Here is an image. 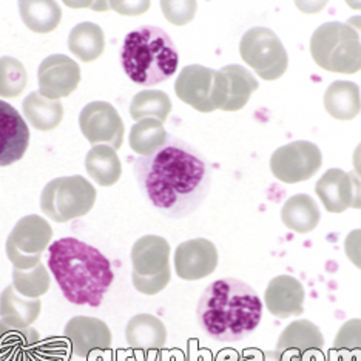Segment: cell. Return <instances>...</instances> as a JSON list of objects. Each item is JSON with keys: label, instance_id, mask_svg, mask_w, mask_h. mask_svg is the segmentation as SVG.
Masks as SVG:
<instances>
[{"label": "cell", "instance_id": "obj_1", "mask_svg": "<svg viewBox=\"0 0 361 361\" xmlns=\"http://www.w3.org/2000/svg\"><path fill=\"white\" fill-rule=\"evenodd\" d=\"M145 200L161 215L180 219L192 215L206 201L212 185L207 159L183 139L169 135L167 142L133 166Z\"/></svg>", "mask_w": 361, "mask_h": 361}, {"label": "cell", "instance_id": "obj_2", "mask_svg": "<svg viewBox=\"0 0 361 361\" xmlns=\"http://www.w3.org/2000/svg\"><path fill=\"white\" fill-rule=\"evenodd\" d=\"M198 324L219 343L247 338L261 323L262 301L253 287L236 278L210 283L196 306Z\"/></svg>", "mask_w": 361, "mask_h": 361}, {"label": "cell", "instance_id": "obj_3", "mask_svg": "<svg viewBox=\"0 0 361 361\" xmlns=\"http://www.w3.org/2000/svg\"><path fill=\"white\" fill-rule=\"evenodd\" d=\"M48 269L76 306L99 307L114 280L110 259L78 238H61L48 247Z\"/></svg>", "mask_w": 361, "mask_h": 361}, {"label": "cell", "instance_id": "obj_4", "mask_svg": "<svg viewBox=\"0 0 361 361\" xmlns=\"http://www.w3.org/2000/svg\"><path fill=\"white\" fill-rule=\"evenodd\" d=\"M121 65L131 82L153 87L175 75L179 53L166 31L145 25L126 36L121 50Z\"/></svg>", "mask_w": 361, "mask_h": 361}, {"label": "cell", "instance_id": "obj_5", "mask_svg": "<svg viewBox=\"0 0 361 361\" xmlns=\"http://www.w3.org/2000/svg\"><path fill=\"white\" fill-rule=\"evenodd\" d=\"M310 54L319 68L340 75L361 70V40L348 23L327 22L312 35Z\"/></svg>", "mask_w": 361, "mask_h": 361}, {"label": "cell", "instance_id": "obj_6", "mask_svg": "<svg viewBox=\"0 0 361 361\" xmlns=\"http://www.w3.org/2000/svg\"><path fill=\"white\" fill-rule=\"evenodd\" d=\"M96 196V188L84 176L56 178L45 185L40 209L54 223H68L92 212Z\"/></svg>", "mask_w": 361, "mask_h": 361}, {"label": "cell", "instance_id": "obj_7", "mask_svg": "<svg viewBox=\"0 0 361 361\" xmlns=\"http://www.w3.org/2000/svg\"><path fill=\"white\" fill-rule=\"evenodd\" d=\"M135 289L144 295L162 292L170 283V244L166 238L145 235L131 249Z\"/></svg>", "mask_w": 361, "mask_h": 361}, {"label": "cell", "instance_id": "obj_8", "mask_svg": "<svg viewBox=\"0 0 361 361\" xmlns=\"http://www.w3.org/2000/svg\"><path fill=\"white\" fill-rule=\"evenodd\" d=\"M65 343L59 338L40 341L32 327L0 319V361H63Z\"/></svg>", "mask_w": 361, "mask_h": 361}, {"label": "cell", "instance_id": "obj_9", "mask_svg": "<svg viewBox=\"0 0 361 361\" xmlns=\"http://www.w3.org/2000/svg\"><path fill=\"white\" fill-rule=\"evenodd\" d=\"M240 53L243 61L264 80L280 79L289 65V57L280 37L264 27L245 31L240 44Z\"/></svg>", "mask_w": 361, "mask_h": 361}, {"label": "cell", "instance_id": "obj_10", "mask_svg": "<svg viewBox=\"0 0 361 361\" xmlns=\"http://www.w3.org/2000/svg\"><path fill=\"white\" fill-rule=\"evenodd\" d=\"M53 238V228L39 215L19 219L6 240V257L14 269L30 270L40 264L44 252Z\"/></svg>", "mask_w": 361, "mask_h": 361}, {"label": "cell", "instance_id": "obj_11", "mask_svg": "<svg viewBox=\"0 0 361 361\" xmlns=\"http://www.w3.org/2000/svg\"><path fill=\"white\" fill-rule=\"evenodd\" d=\"M323 156L315 144L295 141L275 150L270 158L274 176L286 184L305 183L322 169Z\"/></svg>", "mask_w": 361, "mask_h": 361}, {"label": "cell", "instance_id": "obj_12", "mask_svg": "<svg viewBox=\"0 0 361 361\" xmlns=\"http://www.w3.org/2000/svg\"><path fill=\"white\" fill-rule=\"evenodd\" d=\"M259 88L258 80L241 65H226L215 73L212 102L215 110L238 111L247 105L250 96Z\"/></svg>", "mask_w": 361, "mask_h": 361}, {"label": "cell", "instance_id": "obj_13", "mask_svg": "<svg viewBox=\"0 0 361 361\" xmlns=\"http://www.w3.org/2000/svg\"><path fill=\"white\" fill-rule=\"evenodd\" d=\"M79 127L87 141L94 145L105 144L118 150L124 141V122L110 102H90L80 111Z\"/></svg>", "mask_w": 361, "mask_h": 361}, {"label": "cell", "instance_id": "obj_14", "mask_svg": "<svg viewBox=\"0 0 361 361\" xmlns=\"http://www.w3.org/2000/svg\"><path fill=\"white\" fill-rule=\"evenodd\" d=\"M37 78L40 94L59 101L76 92L80 82V67L68 56L53 54L39 65Z\"/></svg>", "mask_w": 361, "mask_h": 361}, {"label": "cell", "instance_id": "obj_15", "mask_svg": "<svg viewBox=\"0 0 361 361\" xmlns=\"http://www.w3.org/2000/svg\"><path fill=\"white\" fill-rule=\"evenodd\" d=\"M218 250L206 238L179 244L175 252V270L180 280L198 281L207 278L218 267Z\"/></svg>", "mask_w": 361, "mask_h": 361}, {"label": "cell", "instance_id": "obj_16", "mask_svg": "<svg viewBox=\"0 0 361 361\" xmlns=\"http://www.w3.org/2000/svg\"><path fill=\"white\" fill-rule=\"evenodd\" d=\"M65 340L76 357L87 358L93 352H105L111 346V332L102 319L93 317H75L65 326Z\"/></svg>", "mask_w": 361, "mask_h": 361}, {"label": "cell", "instance_id": "obj_17", "mask_svg": "<svg viewBox=\"0 0 361 361\" xmlns=\"http://www.w3.org/2000/svg\"><path fill=\"white\" fill-rule=\"evenodd\" d=\"M30 145V128L22 114L8 102L0 101V167L23 158Z\"/></svg>", "mask_w": 361, "mask_h": 361}, {"label": "cell", "instance_id": "obj_18", "mask_svg": "<svg viewBox=\"0 0 361 361\" xmlns=\"http://www.w3.org/2000/svg\"><path fill=\"white\" fill-rule=\"evenodd\" d=\"M215 73V70L202 67V65H188V67L179 73L176 79V96L187 105L193 106L196 111H215V106H213L212 102Z\"/></svg>", "mask_w": 361, "mask_h": 361}, {"label": "cell", "instance_id": "obj_19", "mask_svg": "<svg viewBox=\"0 0 361 361\" xmlns=\"http://www.w3.org/2000/svg\"><path fill=\"white\" fill-rule=\"evenodd\" d=\"M305 287L290 275H280L269 283L264 302L267 310L276 318L300 317L305 312Z\"/></svg>", "mask_w": 361, "mask_h": 361}, {"label": "cell", "instance_id": "obj_20", "mask_svg": "<svg viewBox=\"0 0 361 361\" xmlns=\"http://www.w3.org/2000/svg\"><path fill=\"white\" fill-rule=\"evenodd\" d=\"M324 348V336L309 319H298L286 327L280 335L276 350L283 355V361H301L310 352H319Z\"/></svg>", "mask_w": 361, "mask_h": 361}, {"label": "cell", "instance_id": "obj_21", "mask_svg": "<svg viewBox=\"0 0 361 361\" xmlns=\"http://www.w3.org/2000/svg\"><path fill=\"white\" fill-rule=\"evenodd\" d=\"M315 192L327 212L343 213L352 206V180L340 169H329L319 178Z\"/></svg>", "mask_w": 361, "mask_h": 361}, {"label": "cell", "instance_id": "obj_22", "mask_svg": "<svg viewBox=\"0 0 361 361\" xmlns=\"http://www.w3.org/2000/svg\"><path fill=\"white\" fill-rule=\"evenodd\" d=\"M126 336L131 349L158 350L166 346L167 329L158 317L139 314L128 322Z\"/></svg>", "mask_w": 361, "mask_h": 361}, {"label": "cell", "instance_id": "obj_23", "mask_svg": "<svg viewBox=\"0 0 361 361\" xmlns=\"http://www.w3.org/2000/svg\"><path fill=\"white\" fill-rule=\"evenodd\" d=\"M324 109L338 121H350L361 111L360 87L349 80H336L324 93Z\"/></svg>", "mask_w": 361, "mask_h": 361}, {"label": "cell", "instance_id": "obj_24", "mask_svg": "<svg viewBox=\"0 0 361 361\" xmlns=\"http://www.w3.org/2000/svg\"><path fill=\"white\" fill-rule=\"evenodd\" d=\"M322 213L318 204L309 195L300 193L284 202L281 209L283 224L295 233H309L318 226Z\"/></svg>", "mask_w": 361, "mask_h": 361}, {"label": "cell", "instance_id": "obj_25", "mask_svg": "<svg viewBox=\"0 0 361 361\" xmlns=\"http://www.w3.org/2000/svg\"><path fill=\"white\" fill-rule=\"evenodd\" d=\"M88 176L101 187L114 185L122 175V164L118 153L110 145H94L85 158Z\"/></svg>", "mask_w": 361, "mask_h": 361}, {"label": "cell", "instance_id": "obj_26", "mask_svg": "<svg viewBox=\"0 0 361 361\" xmlns=\"http://www.w3.org/2000/svg\"><path fill=\"white\" fill-rule=\"evenodd\" d=\"M23 116L36 130L51 131L59 127L63 119V105L59 101L48 99L40 92H32L23 101Z\"/></svg>", "mask_w": 361, "mask_h": 361}, {"label": "cell", "instance_id": "obj_27", "mask_svg": "<svg viewBox=\"0 0 361 361\" xmlns=\"http://www.w3.org/2000/svg\"><path fill=\"white\" fill-rule=\"evenodd\" d=\"M40 309L42 302L39 298L20 297L13 286H8L0 295V317L11 324L30 327L39 318Z\"/></svg>", "mask_w": 361, "mask_h": 361}, {"label": "cell", "instance_id": "obj_28", "mask_svg": "<svg viewBox=\"0 0 361 361\" xmlns=\"http://www.w3.org/2000/svg\"><path fill=\"white\" fill-rule=\"evenodd\" d=\"M68 48L82 62L99 59L105 50V36L99 25L93 22H82L70 31Z\"/></svg>", "mask_w": 361, "mask_h": 361}, {"label": "cell", "instance_id": "obj_29", "mask_svg": "<svg viewBox=\"0 0 361 361\" xmlns=\"http://www.w3.org/2000/svg\"><path fill=\"white\" fill-rule=\"evenodd\" d=\"M20 18L27 28L39 35H47L57 28L62 20L61 6L53 0H36V2H19Z\"/></svg>", "mask_w": 361, "mask_h": 361}, {"label": "cell", "instance_id": "obj_30", "mask_svg": "<svg viewBox=\"0 0 361 361\" xmlns=\"http://www.w3.org/2000/svg\"><path fill=\"white\" fill-rule=\"evenodd\" d=\"M169 133L158 119H142L136 122L130 131V147L135 153L150 156L167 142Z\"/></svg>", "mask_w": 361, "mask_h": 361}, {"label": "cell", "instance_id": "obj_31", "mask_svg": "<svg viewBox=\"0 0 361 361\" xmlns=\"http://www.w3.org/2000/svg\"><path fill=\"white\" fill-rule=\"evenodd\" d=\"M171 111V101L167 93L159 90H144L139 92L130 105V116L136 122L142 119H158L162 124Z\"/></svg>", "mask_w": 361, "mask_h": 361}, {"label": "cell", "instance_id": "obj_32", "mask_svg": "<svg viewBox=\"0 0 361 361\" xmlns=\"http://www.w3.org/2000/svg\"><path fill=\"white\" fill-rule=\"evenodd\" d=\"M51 280L48 275L47 267L40 262L35 269L20 270L14 269L13 272V287L16 292L27 298H40L50 290Z\"/></svg>", "mask_w": 361, "mask_h": 361}, {"label": "cell", "instance_id": "obj_33", "mask_svg": "<svg viewBox=\"0 0 361 361\" xmlns=\"http://www.w3.org/2000/svg\"><path fill=\"white\" fill-rule=\"evenodd\" d=\"M334 352L341 361H361V319L352 318L336 332Z\"/></svg>", "mask_w": 361, "mask_h": 361}, {"label": "cell", "instance_id": "obj_34", "mask_svg": "<svg viewBox=\"0 0 361 361\" xmlns=\"http://www.w3.org/2000/svg\"><path fill=\"white\" fill-rule=\"evenodd\" d=\"M28 84L23 63L14 57H0V97H18Z\"/></svg>", "mask_w": 361, "mask_h": 361}, {"label": "cell", "instance_id": "obj_35", "mask_svg": "<svg viewBox=\"0 0 361 361\" xmlns=\"http://www.w3.org/2000/svg\"><path fill=\"white\" fill-rule=\"evenodd\" d=\"M196 8V2H161V10L166 19L178 27L193 20Z\"/></svg>", "mask_w": 361, "mask_h": 361}, {"label": "cell", "instance_id": "obj_36", "mask_svg": "<svg viewBox=\"0 0 361 361\" xmlns=\"http://www.w3.org/2000/svg\"><path fill=\"white\" fill-rule=\"evenodd\" d=\"M344 252L352 264L361 270V228L349 232L344 240Z\"/></svg>", "mask_w": 361, "mask_h": 361}, {"label": "cell", "instance_id": "obj_37", "mask_svg": "<svg viewBox=\"0 0 361 361\" xmlns=\"http://www.w3.org/2000/svg\"><path fill=\"white\" fill-rule=\"evenodd\" d=\"M114 11L122 16H137L150 8V2H110Z\"/></svg>", "mask_w": 361, "mask_h": 361}, {"label": "cell", "instance_id": "obj_38", "mask_svg": "<svg viewBox=\"0 0 361 361\" xmlns=\"http://www.w3.org/2000/svg\"><path fill=\"white\" fill-rule=\"evenodd\" d=\"M349 176L352 180V209H361V178L355 171H349Z\"/></svg>", "mask_w": 361, "mask_h": 361}, {"label": "cell", "instance_id": "obj_39", "mask_svg": "<svg viewBox=\"0 0 361 361\" xmlns=\"http://www.w3.org/2000/svg\"><path fill=\"white\" fill-rule=\"evenodd\" d=\"M352 162H354V171L361 178V144H358V147L355 149Z\"/></svg>", "mask_w": 361, "mask_h": 361}, {"label": "cell", "instance_id": "obj_40", "mask_svg": "<svg viewBox=\"0 0 361 361\" xmlns=\"http://www.w3.org/2000/svg\"><path fill=\"white\" fill-rule=\"evenodd\" d=\"M215 361H241V360H240V355H238L236 352L227 350V352H221Z\"/></svg>", "mask_w": 361, "mask_h": 361}, {"label": "cell", "instance_id": "obj_41", "mask_svg": "<svg viewBox=\"0 0 361 361\" xmlns=\"http://www.w3.org/2000/svg\"><path fill=\"white\" fill-rule=\"evenodd\" d=\"M348 25L352 27V28H354V30L358 32L360 40H361V16H354V18H350V19L348 20Z\"/></svg>", "mask_w": 361, "mask_h": 361}]
</instances>
